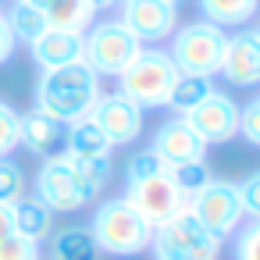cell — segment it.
<instances>
[{
	"instance_id": "6da1fadb",
	"label": "cell",
	"mask_w": 260,
	"mask_h": 260,
	"mask_svg": "<svg viewBox=\"0 0 260 260\" xmlns=\"http://www.w3.org/2000/svg\"><path fill=\"white\" fill-rule=\"evenodd\" d=\"M100 75L86 64V61H75V64H64V68H50L40 75V86H36V111L40 114H50L64 125L79 121V118H89L96 100H100Z\"/></svg>"
},
{
	"instance_id": "7a4b0ae2",
	"label": "cell",
	"mask_w": 260,
	"mask_h": 260,
	"mask_svg": "<svg viewBox=\"0 0 260 260\" xmlns=\"http://www.w3.org/2000/svg\"><path fill=\"white\" fill-rule=\"evenodd\" d=\"M89 232L96 239V249L111 253V256H136V253H146L153 242V224L125 196L100 203Z\"/></svg>"
},
{
	"instance_id": "3957f363",
	"label": "cell",
	"mask_w": 260,
	"mask_h": 260,
	"mask_svg": "<svg viewBox=\"0 0 260 260\" xmlns=\"http://www.w3.org/2000/svg\"><path fill=\"white\" fill-rule=\"evenodd\" d=\"M175 79H178V68H175L171 54L157 50V47H143L136 54V61L118 75V93H125L143 111H150V107L168 104V93H171Z\"/></svg>"
},
{
	"instance_id": "277c9868",
	"label": "cell",
	"mask_w": 260,
	"mask_h": 260,
	"mask_svg": "<svg viewBox=\"0 0 260 260\" xmlns=\"http://www.w3.org/2000/svg\"><path fill=\"white\" fill-rule=\"evenodd\" d=\"M224 43H228V32L221 25H210V22H189L182 29L171 32V61L178 72L185 75H217L221 72V57H224Z\"/></svg>"
},
{
	"instance_id": "5b68a950",
	"label": "cell",
	"mask_w": 260,
	"mask_h": 260,
	"mask_svg": "<svg viewBox=\"0 0 260 260\" xmlns=\"http://www.w3.org/2000/svg\"><path fill=\"white\" fill-rule=\"evenodd\" d=\"M143 50V43L118 22V18H107V22H93L86 32H82V61L96 72V75H121L136 54Z\"/></svg>"
},
{
	"instance_id": "8992f818",
	"label": "cell",
	"mask_w": 260,
	"mask_h": 260,
	"mask_svg": "<svg viewBox=\"0 0 260 260\" xmlns=\"http://www.w3.org/2000/svg\"><path fill=\"white\" fill-rule=\"evenodd\" d=\"M150 249H153L157 260H217L221 256V239L214 232H207L189 210H182L168 224L153 228Z\"/></svg>"
},
{
	"instance_id": "52a82bcc",
	"label": "cell",
	"mask_w": 260,
	"mask_h": 260,
	"mask_svg": "<svg viewBox=\"0 0 260 260\" xmlns=\"http://www.w3.org/2000/svg\"><path fill=\"white\" fill-rule=\"evenodd\" d=\"M207 232H214L217 239H224V235H232L239 224H242V203H239V189L232 185V182H217V178H210L203 189H196L192 196H189V207H185Z\"/></svg>"
},
{
	"instance_id": "ba28073f",
	"label": "cell",
	"mask_w": 260,
	"mask_h": 260,
	"mask_svg": "<svg viewBox=\"0 0 260 260\" xmlns=\"http://www.w3.org/2000/svg\"><path fill=\"white\" fill-rule=\"evenodd\" d=\"M125 200H128L153 228L168 224L171 217H178V214L189 207V196L171 182L168 171H164V175H153V178H143V182H132L128 192H125Z\"/></svg>"
},
{
	"instance_id": "9c48e42d",
	"label": "cell",
	"mask_w": 260,
	"mask_h": 260,
	"mask_svg": "<svg viewBox=\"0 0 260 260\" xmlns=\"http://www.w3.org/2000/svg\"><path fill=\"white\" fill-rule=\"evenodd\" d=\"M189 125H192V132L207 143V146H221V143H228V139H235L239 136V104L228 96V93H221V89H210L189 114H182Z\"/></svg>"
},
{
	"instance_id": "30bf717a",
	"label": "cell",
	"mask_w": 260,
	"mask_h": 260,
	"mask_svg": "<svg viewBox=\"0 0 260 260\" xmlns=\"http://www.w3.org/2000/svg\"><path fill=\"white\" fill-rule=\"evenodd\" d=\"M36 200L50 210V214H75L89 203L86 189L79 185V178L72 175L68 160H43L40 175H36Z\"/></svg>"
},
{
	"instance_id": "8fae6325",
	"label": "cell",
	"mask_w": 260,
	"mask_h": 260,
	"mask_svg": "<svg viewBox=\"0 0 260 260\" xmlns=\"http://www.w3.org/2000/svg\"><path fill=\"white\" fill-rule=\"evenodd\" d=\"M143 47L146 43H164L178 29V8L168 0H125L121 18H118Z\"/></svg>"
},
{
	"instance_id": "7c38bea8",
	"label": "cell",
	"mask_w": 260,
	"mask_h": 260,
	"mask_svg": "<svg viewBox=\"0 0 260 260\" xmlns=\"http://www.w3.org/2000/svg\"><path fill=\"white\" fill-rule=\"evenodd\" d=\"M89 118L104 128L111 146H128L143 132V107L136 100H128L125 93H100Z\"/></svg>"
},
{
	"instance_id": "4fadbf2b",
	"label": "cell",
	"mask_w": 260,
	"mask_h": 260,
	"mask_svg": "<svg viewBox=\"0 0 260 260\" xmlns=\"http://www.w3.org/2000/svg\"><path fill=\"white\" fill-rule=\"evenodd\" d=\"M18 146H25L40 160H61V157H68V125L50 114H40L32 107L29 114H22V143Z\"/></svg>"
},
{
	"instance_id": "5bb4252c",
	"label": "cell",
	"mask_w": 260,
	"mask_h": 260,
	"mask_svg": "<svg viewBox=\"0 0 260 260\" xmlns=\"http://www.w3.org/2000/svg\"><path fill=\"white\" fill-rule=\"evenodd\" d=\"M221 75L239 86V89H253L260 86V32H235L224 43V57H221Z\"/></svg>"
},
{
	"instance_id": "9a60e30c",
	"label": "cell",
	"mask_w": 260,
	"mask_h": 260,
	"mask_svg": "<svg viewBox=\"0 0 260 260\" xmlns=\"http://www.w3.org/2000/svg\"><path fill=\"white\" fill-rule=\"evenodd\" d=\"M168 168H175V164H185V160H203V153H207V143L192 132V125L182 118V114H175L171 121H164L157 132H153V146H150Z\"/></svg>"
},
{
	"instance_id": "2e32d148",
	"label": "cell",
	"mask_w": 260,
	"mask_h": 260,
	"mask_svg": "<svg viewBox=\"0 0 260 260\" xmlns=\"http://www.w3.org/2000/svg\"><path fill=\"white\" fill-rule=\"evenodd\" d=\"M32 61L50 72V68H64L82 61V32H64V29H47L43 36H36L32 43Z\"/></svg>"
},
{
	"instance_id": "e0dca14e",
	"label": "cell",
	"mask_w": 260,
	"mask_h": 260,
	"mask_svg": "<svg viewBox=\"0 0 260 260\" xmlns=\"http://www.w3.org/2000/svg\"><path fill=\"white\" fill-rule=\"evenodd\" d=\"M11 214H15V235H22V239H29L36 246H43L54 235V214L36 196H22L11 207Z\"/></svg>"
},
{
	"instance_id": "ac0fdd59",
	"label": "cell",
	"mask_w": 260,
	"mask_h": 260,
	"mask_svg": "<svg viewBox=\"0 0 260 260\" xmlns=\"http://www.w3.org/2000/svg\"><path fill=\"white\" fill-rule=\"evenodd\" d=\"M96 256H100L96 239L82 224H72L50 235V260H96Z\"/></svg>"
},
{
	"instance_id": "d6986e66",
	"label": "cell",
	"mask_w": 260,
	"mask_h": 260,
	"mask_svg": "<svg viewBox=\"0 0 260 260\" xmlns=\"http://www.w3.org/2000/svg\"><path fill=\"white\" fill-rule=\"evenodd\" d=\"M43 18L50 29H64V32H86L96 22V11L89 0H50L43 8Z\"/></svg>"
},
{
	"instance_id": "ffe728a7",
	"label": "cell",
	"mask_w": 260,
	"mask_h": 260,
	"mask_svg": "<svg viewBox=\"0 0 260 260\" xmlns=\"http://www.w3.org/2000/svg\"><path fill=\"white\" fill-rule=\"evenodd\" d=\"M203 22L221 29H242L249 18H256L260 0H200Z\"/></svg>"
},
{
	"instance_id": "44dd1931",
	"label": "cell",
	"mask_w": 260,
	"mask_h": 260,
	"mask_svg": "<svg viewBox=\"0 0 260 260\" xmlns=\"http://www.w3.org/2000/svg\"><path fill=\"white\" fill-rule=\"evenodd\" d=\"M111 139L93 118H79L68 125V157H111Z\"/></svg>"
},
{
	"instance_id": "7402d4cb",
	"label": "cell",
	"mask_w": 260,
	"mask_h": 260,
	"mask_svg": "<svg viewBox=\"0 0 260 260\" xmlns=\"http://www.w3.org/2000/svg\"><path fill=\"white\" fill-rule=\"evenodd\" d=\"M64 160H68L72 175L79 178V185L86 189V196H89V200H93V196H100V192L111 185V175H114L111 157H64Z\"/></svg>"
},
{
	"instance_id": "603a6c76",
	"label": "cell",
	"mask_w": 260,
	"mask_h": 260,
	"mask_svg": "<svg viewBox=\"0 0 260 260\" xmlns=\"http://www.w3.org/2000/svg\"><path fill=\"white\" fill-rule=\"evenodd\" d=\"M4 22H8V29H11L15 43H32L36 36H43V32L50 29L47 18H43V11L32 8V4H25V0H15L11 11H4Z\"/></svg>"
},
{
	"instance_id": "cb8c5ba5",
	"label": "cell",
	"mask_w": 260,
	"mask_h": 260,
	"mask_svg": "<svg viewBox=\"0 0 260 260\" xmlns=\"http://www.w3.org/2000/svg\"><path fill=\"white\" fill-rule=\"evenodd\" d=\"M214 86H210V79H203V75H185V72H178V79H175V86H171V93H168V104L164 107H171L175 114H189L207 93H210Z\"/></svg>"
},
{
	"instance_id": "d4e9b609",
	"label": "cell",
	"mask_w": 260,
	"mask_h": 260,
	"mask_svg": "<svg viewBox=\"0 0 260 260\" xmlns=\"http://www.w3.org/2000/svg\"><path fill=\"white\" fill-rule=\"evenodd\" d=\"M22 196H25V171H22V164L11 160V157H0V203L15 207Z\"/></svg>"
},
{
	"instance_id": "484cf974",
	"label": "cell",
	"mask_w": 260,
	"mask_h": 260,
	"mask_svg": "<svg viewBox=\"0 0 260 260\" xmlns=\"http://www.w3.org/2000/svg\"><path fill=\"white\" fill-rule=\"evenodd\" d=\"M168 175H171V182H175L185 196H192L196 189H203V185L210 182V168H207L203 160H185V164H175V168H168Z\"/></svg>"
},
{
	"instance_id": "4316f807",
	"label": "cell",
	"mask_w": 260,
	"mask_h": 260,
	"mask_svg": "<svg viewBox=\"0 0 260 260\" xmlns=\"http://www.w3.org/2000/svg\"><path fill=\"white\" fill-rule=\"evenodd\" d=\"M22 143V114L0 100V157H11Z\"/></svg>"
},
{
	"instance_id": "83f0119b",
	"label": "cell",
	"mask_w": 260,
	"mask_h": 260,
	"mask_svg": "<svg viewBox=\"0 0 260 260\" xmlns=\"http://www.w3.org/2000/svg\"><path fill=\"white\" fill-rule=\"evenodd\" d=\"M232 235H235V260H260V217L242 221Z\"/></svg>"
},
{
	"instance_id": "f1b7e54d",
	"label": "cell",
	"mask_w": 260,
	"mask_h": 260,
	"mask_svg": "<svg viewBox=\"0 0 260 260\" xmlns=\"http://www.w3.org/2000/svg\"><path fill=\"white\" fill-rule=\"evenodd\" d=\"M164 171H168V164L153 150H143V153H136L128 160V185L132 182H143V178H153V175H164Z\"/></svg>"
},
{
	"instance_id": "f546056e",
	"label": "cell",
	"mask_w": 260,
	"mask_h": 260,
	"mask_svg": "<svg viewBox=\"0 0 260 260\" xmlns=\"http://www.w3.org/2000/svg\"><path fill=\"white\" fill-rule=\"evenodd\" d=\"M239 136L253 146H260V96H253L242 111H239Z\"/></svg>"
},
{
	"instance_id": "4dcf8cb0",
	"label": "cell",
	"mask_w": 260,
	"mask_h": 260,
	"mask_svg": "<svg viewBox=\"0 0 260 260\" xmlns=\"http://www.w3.org/2000/svg\"><path fill=\"white\" fill-rule=\"evenodd\" d=\"M0 260H43L40 256V246L22 239V235H8L0 242Z\"/></svg>"
},
{
	"instance_id": "1f68e13d",
	"label": "cell",
	"mask_w": 260,
	"mask_h": 260,
	"mask_svg": "<svg viewBox=\"0 0 260 260\" xmlns=\"http://www.w3.org/2000/svg\"><path fill=\"white\" fill-rule=\"evenodd\" d=\"M239 189V203H242V214L246 217H260V171H253Z\"/></svg>"
},
{
	"instance_id": "d6a6232c",
	"label": "cell",
	"mask_w": 260,
	"mask_h": 260,
	"mask_svg": "<svg viewBox=\"0 0 260 260\" xmlns=\"http://www.w3.org/2000/svg\"><path fill=\"white\" fill-rule=\"evenodd\" d=\"M11 54H15V36H11V29H8V22H4V15H0V64H8V61H11Z\"/></svg>"
},
{
	"instance_id": "836d02e7",
	"label": "cell",
	"mask_w": 260,
	"mask_h": 260,
	"mask_svg": "<svg viewBox=\"0 0 260 260\" xmlns=\"http://www.w3.org/2000/svg\"><path fill=\"white\" fill-rule=\"evenodd\" d=\"M8 235H15V214H11V207L0 203V242H4Z\"/></svg>"
},
{
	"instance_id": "e575fe53",
	"label": "cell",
	"mask_w": 260,
	"mask_h": 260,
	"mask_svg": "<svg viewBox=\"0 0 260 260\" xmlns=\"http://www.w3.org/2000/svg\"><path fill=\"white\" fill-rule=\"evenodd\" d=\"M93 4V11L100 15V11H111V8H118V0H89Z\"/></svg>"
},
{
	"instance_id": "d590c367",
	"label": "cell",
	"mask_w": 260,
	"mask_h": 260,
	"mask_svg": "<svg viewBox=\"0 0 260 260\" xmlns=\"http://www.w3.org/2000/svg\"><path fill=\"white\" fill-rule=\"evenodd\" d=\"M168 4H175V8H178V4H182V0H168Z\"/></svg>"
},
{
	"instance_id": "8d00e7d4",
	"label": "cell",
	"mask_w": 260,
	"mask_h": 260,
	"mask_svg": "<svg viewBox=\"0 0 260 260\" xmlns=\"http://www.w3.org/2000/svg\"><path fill=\"white\" fill-rule=\"evenodd\" d=\"M118 4H125V0H118Z\"/></svg>"
},
{
	"instance_id": "74e56055",
	"label": "cell",
	"mask_w": 260,
	"mask_h": 260,
	"mask_svg": "<svg viewBox=\"0 0 260 260\" xmlns=\"http://www.w3.org/2000/svg\"><path fill=\"white\" fill-rule=\"evenodd\" d=\"M0 15H4V8H0Z\"/></svg>"
}]
</instances>
